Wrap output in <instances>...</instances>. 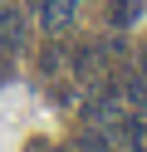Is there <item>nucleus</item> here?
I'll return each instance as SVG.
<instances>
[{"mask_svg":"<svg viewBox=\"0 0 147 152\" xmlns=\"http://www.w3.org/2000/svg\"><path fill=\"white\" fill-rule=\"evenodd\" d=\"M137 74H142V79H147V49L137 54Z\"/></svg>","mask_w":147,"mask_h":152,"instance_id":"nucleus-6","label":"nucleus"},{"mask_svg":"<svg viewBox=\"0 0 147 152\" xmlns=\"http://www.w3.org/2000/svg\"><path fill=\"white\" fill-rule=\"evenodd\" d=\"M78 152H113V137H108V128L103 132H78Z\"/></svg>","mask_w":147,"mask_h":152,"instance_id":"nucleus-5","label":"nucleus"},{"mask_svg":"<svg viewBox=\"0 0 147 152\" xmlns=\"http://www.w3.org/2000/svg\"><path fill=\"white\" fill-rule=\"evenodd\" d=\"M0 5H10V0H0Z\"/></svg>","mask_w":147,"mask_h":152,"instance_id":"nucleus-8","label":"nucleus"},{"mask_svg":"<svg viewBox=\"0 0 147 152\" xmlns=\"http://www.w3.org/2000/svg\"><path fill=\"white\" fill-rule=\"evenodd\" d=\"M113 83V93L123 98V108H142L147 103V79L142 74H118V79H108Z\"/></svg>","mask_w":147,"mask_h":152,"instance_id":"nucleus-3","label":"nucleus"},{"mask_svg":"<svg viewBox=\"0 0 147 152\" xmlns=\"http://www.w3.org/2000/svg\"><path fill=\"white\" fill-rule=\"evenodd\" d=\"M142 0H108V25H118V30H123V25H132V20H142Z\"/></svg>","mask_w":147,"mask_h":152,"instance_id":"nucleus-4","label":"nucleus"},{"mask_svg":"<svg viewBox=\"0 0 147 152\" xmlns=\"http://www.w3.org/2000/svg\"><path fill=\"white\" fill-rule=\"evenodd\" d=\"M74 0H44V5H39V25H44L49 34H64L69 25H74Z\"/></svg>","mask_w":147,"mask_h":152,"instance_id":"nucleus-1","label":"nucleus"},{"mask_svg":"<svg viewBox=\"0 0 147 152\" xmlns=\"http://www.w3.org/2000/svg\"><path fill=\"white\" fill-rule=\"evenodd\" d=\"M142 152H147V147H142Z\"/></svg>","mask_w":147,"mask_h":152,"instance_id":"nucleus-10","label":"nucleus"},{"mask_svg":"<svg viewBox=\"0 0 147 152\" xmlns=\"http://www.w3.org/2000/svg\"><path fill=\"white\" fill-rule=\"evenodd\" d=\"M74 5H78V0H74Z\"/></svg>","mask_w":147,"mask_h":152,"instance_id":"nucleus-9","label":"nucleus"},{"mask_svg":"<svg viewBox=\"0 0 147 152\" xmlns=\"http://www.w3.org/2000/svg\"><path fill=\"white\" fill-rule=\"evenodd\" d=\"M29 5H34V10H39V5H44V0H29Z\"/></svg>","mask_w":147,"mask_h":152,"instance_id":"nucleus-7","label":"nucleus"},{"mask_svg":"<svg viewBox=\"0 0 147 152\" xmlns=\"http://www.w3.org/2000/svg\"><path fill=\"white\" fill-rule=\"evenodd\" d=\"M25 34H29L25 15H20L15 5H0V49H20V44H25Z\"/></svg>","mask_w":147,"mask_h":152,"instance_id":"nucleus-2","label":"nucleus"}]
</instances>
